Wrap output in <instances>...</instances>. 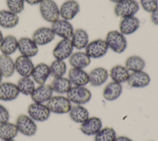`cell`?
Returning a JSON list of instances; mask_svg holds the SVG:
<instances>
[{"label": "cell", "instance_id": "obj_1", "mask_svg": "<svg viewBox=\"0 0 158 141\" xmlns=\"http://www.w3.org/2000/svg\"><path fill=\"white\" fill-rule=\"evenodd\" d=\"M106 41L110 48L117 54L122 53L127 47V41L125 36L120 31L111 30L109 32L106 37Z\"/></svg>", "mask_w": 158, "mask_h": 141}, {"label": "cell", "instance_id": "obj_2", "mask_svg": "<svg viewBox=\"0 0 158 141\" xmlns=\"http://www.w3.org/2000/svg\"><path fill=\"white\" fill-rule=\"evenodd\" d=\"M46 105L51 113L57 114L69 113L72 106L69 98L62 95L52 96Z\"/></svg>", "mask_w": 158, "mask_h": 141}, {"label": "cell", "instance_id": "obj_3", "mask_svg": "<svg viewBox=\"0 0 158 141\" xmlns=\"http://www.w3.org/2000/svg\"><path fill=\"white\" fill-rule=\"evenodd\" d=\"M39 8L41 17L46 22L53 23L59 19V8L54 1L43 0Z\"/></svg>", "mask_w": 158, "mask_h": 141}, {"label": "cell", "instance_id": "obj_4", "mask_svg": "<svg viewBox=\"0 0 158 141\" xmlns=\"http://www.w3.org/2000/svg\"><path fill=\"white\" fill-rule=\"evenodd\" d=\"M91 96L90 90L85 87L73 86L67 93V97L75 105H84L91 100Z\"/></svg>", "mask_w": 158, "mask_h": 141}, {"label": "cell", "instance_id": "obj_5", "mask_svg": "<svg viewBox=\"0 0 158 141\" xmlns=\"http://www.w3.org/2000/svg\"><path fill=\"white\" fill-rule=\"evenodd\" d=\"M139 9V5L136 0H123L115 6L114 13L116 16L123 19L135 16Z\"/></svg>", "mask_w": 158, "mask_h": 141}, {"label": "cell", "instance_id": "obj_6", "mask_svg": "<svg viewBox=\"0 0 158 141\" xmlns=\"http://www.w3.org/2000/svg\"><path fill=\"white\" fill-rule=\"evenodd\" d=\"M15 124L19 132H20L27 137H31L34 135L37 131V125L36 122L28 115L23 114H20L17 118Z\"/></svg>", "mask_w": 158, "mask_h": 141}, {"label": "cell", "instance_id": "obj_7", "mask_svg": "<svg viewBox=\"0 0 158 141\" xmlns=\"http://www.w3.org/2000/svg\"><path fill=\"white\" fill-rule=\"evenodd\" d=\"M85 49L91 59H99L106 54L109 47L105 40L96 39L89 42Z\"/></svg>", "mask_w": 158, "mask_h": 141}, {"label": "cell", "instance_id": "obj_8", "mask_svg": "<svg viewBox=\"0 0 158 141\" xmlns=\"http://www.w3.org/2000/svg\"><path fill=\"white\" fill-rule=\"evenodd\" d=\"M27 112L28 115L35 122L47 121L51 113L46 104L34 102L28 106Z\"/></svg>", "mask_w": 158, "mask_h": 141}, {"label": "cell", "instance_id": "obj_9", "mask_svg": "<svg viewBox=\"0 0 158 141\" xmlns=\"http://www.w3.org/2000/svg\"><path fill=\"white\" fill-rule=\"evenodd\" d=\"M73 48L71 39H62L54 48L52 55L56 59L64 61L72 55Z\"/></svg>", "mask_w": 158, "mask_h": 141}, {"label": "cell", "instance_id": "obj_10", "mask_svg": "<svg viewBox=\"0 0 158 141\" xmlns=\"http://www.w3.org/2000/svg\"><path fill=\"white\" fill-rule=\"evenodd\" d=\"M56 35L62 39H71L74 29L72 24L64 19H58L52 23L51 27Z\"/></svg>", "mask_w": 158, "mask_h": 141}, {"label": "cell", "instance_id": "obj_11", "mask_svg": "<svg viewBox=\"0 0 158 141\" xmlns=\"http://www.w3.org/2000/svg\"><path fill=\"white\" fill-rule=\"evenodd\" d=\"M18 49L21 55L30 58L35 56L39 51L38 46L28 37H22L18 40Z\"/></svg>", "mask_w": 158, "mask_h": 141}, {"label": "cell", "instance_id": "obj_12", "mask_svg": "<svg viewBox=\"0 0 158 141\" xmlns=\"http://www.w3.org/2000/svg\"><path fill=\"white\" fill-rule=\"evenodd\" d=\"M127 83L130 87L141 88L148 86L151 82L149 75L144 70L133 72L130 74Z\"/></svg>", "mask_w": 158, "mask_h": 141}, {"label": "cell", "instance_id": "obj_13", "mask_svg": "<svg viewBox=\"0 0 158 141\" xmlns=\"http://www.w3.org/2000/svg\"><path fill=\"white\" fill-rule=\"evenodd\" d=\"M102 128V122L97 116H91L80 124V131L85 135H95Z\"/></svg>", "mask_w": 158, "mask_h": 141}, {"label": "cell", "instance_id": "obj_14", "mask_svg": "<svg viewBox=\"0 0 158 141\" xmlns=\"http://www.w3.org/2000/svg\"><path fill=\"white\" fill-rule=\"evenodd\" d=\"M51 28L43 27L36 29L32 35V40L38 46H44L51 43L55 38Z\"/></svg>", "mask_w": 158, "mask_h": 141}, {"label": "cell", "instance_id": "obj_15", "mask_svg": "<svg viewBox=\"0 0 158 141\" xmlns=\"http://www.w3.org/2000/svg\"><path fill=\"white\" fill-rule=\"evenodd\" d=\"M15 71L22 77H30L34 69V64L31 58L20 55L15 61Z\"/></svg>", "mask_w": 158, "mask_h": 141}, {"label": "cell", "instance_id": "obj_16", "mask_svg": "<svg viewBox=\"0 0 158 141\" xmlns=\"http://www.w3.org/2000/svg\"><path fill=\"white\" fill-rule=\"evenodd\" d=\"M80 12V4L76 0H67L59 8L60 16L62 19L71 20Z\"/></svg>", "mask_w": 158, "mask_h": 141}, {"label": "cell", "instance_id": "obj_17", "mask_svg": "<svg viewBox=\"0 0 158 141\" xmlns=\"http://www.w3.org/2000/svg\"><path fill=\"white\" fill-rule=\"evenodd\" d=\"M52 94L53 91L51 85L44 83L36 87L30 96L34 103H44L52 96Z\"/></svg>", "mask_w": 158, "mask_h": 141}, {"label": "cell", "instance_id": "obj_18", "mask_svg": "<svg viewBox=\"0 0 158 141\" xmlns=\"http://www.w3.org/2000/svg\"><path fill=\"white\" fill-rule=\"evenodd\" d=\"M19 91L17 85L10 82H1L0 83V100L3 101H11L15 100Z\"/></svg>", "mask_w": 158, "mask_h": 141}, {"label": "cell", "instance_id": "obj_19", "mask_svg": "<svg viewBox=\"0 0 158 141\" xmlns=\"http://www.w3.org/2000/svg\"><path fill=\"white\" fill-rule=\"evenodd\" d=\"M89 74V83L93 87H100L106 82L109 76L106 69L98 67L92 69Z\"/></svg>", "mask_w": 158, "mask_h": 141}, {"label": "cell", "instance_id": "obj_20", "mask_svg": "<svg viewBox=\"0 0 158 141\" xmlns=\"http://www.w3.org/2000/svg\"><path fill=\"white\" fill-rule=\"evenodd\" d=\"M68 77L74 86L85 87L89 83V74L82 69L71 68L69 71Z\"/></svg>", "mask_w": 158, "mask_h": 141}, {"label": "cell", "instance_id": "obj_21", "mask_svg": "<svg viewBox=\"0 0 158 141\" xmlns=\"http://www.w3.org/2000/svg\"><path fill=\"white\" fill-rule=\"evenodd\" d=\"M49 75H51L49 66L44 62L35 66L31 75L32 79L38 85L44 84Z\"/></svg>", "mask_w": 158, "mask_h": 141}, {"label": "cell", "instance_id": "obj_22", "mask_svg": "<svg viewBox=\"0 0 158 141\" xmlns=\"http://www.w3.org/2000/svg\"><path fill=\"white\" fill-rule=\"evenodd\" d=\"M140 26V21L135 16L123 18L119 24V31L125 35H130L136 32Z\"/></svg>", "mask_w": 158, "mask_h": 141}, {"label": "cell", "instance_id": "obj_23", "mask_svg": "<svg viewBox=\"0 0 158 141\" xmlns=\"http://www.w3.org/2000/svg\"><path fill=\"white\" fill-rule=\"evenodd\" d=\"M122 90L121 83L112 81L105 86L102 92V96L107 101H115L120 96Z\"/></svg>", "mask_w": 158, "mask_h": 141}, {"label": "cell", "instance_id": "obj_24", "mask_svg": "<svg viewBox=\"0 0 158 141\" xmlns=\"http://www.w3.org/2000/svg\"><path fill=\"white\" fill-rule=\"evenodd\" d=\"M69 62L73 68L84 69L90 64L91 58L85 52L77 51L72 54Z\"/></svg>", "mask_w": 158, "mask_h": 141}, {"label": "cell", "instance_id": "obj_25", "mask_svg": "<svg viewBox=\"0 0 158 141\" xmlns=\"http://www.w3.org/2000/svg\"><path fill=\"white\" fill-rule=\"evenodd\" d=\"M19 22L18 14L9 10L0 11V27L4 28H13Z\"/></svg>", "mask_w": 158, "mask_h": 141}, {"label": "cell", "instance_id": "obj_26", "mask_svg": "<svg viewBox=\"0 0 158 141\" xmlns=\"http://www.w3.org/2000/svg\"><path fill=\"white\" fill-rule=\"evenodd\" d=\"M69 117L75 123L82 124L89 117V113L86 108L83 105H75L72 106L69 112Z\"/></svg>", "mask_w": 158, "mask_h": 141}, {"label": "cell", "instance_id": "obj_27", "mask_svg": "<svg viewBox=\"0 0 158 141\" xmlns=\"http://www.w3.org/2000/svg\"><path fill=\"white\" fill-rule=\"evenodd\" d=\"M71 41L74 48L81 50L85 49L89 43V36L87 32L82 28L74 30Z\"/></svg>", "mask_w": 158, "mask_h": 141}, {"label": "cell", "instance_id": "obj_28", "mask_svg": "<svg viewBox=\"0 0 158 141\" xmlns=\"http://www.w3.org/2000/svg\"><path fill=\"white\" fill-rule=\"evenodd\" d=\"M130 74V72L125 66L119 64L113 66L109 73V76L113 82L121 84L127 82Z\"/></svg>", "mask_w": 158, "mask_h": 141}, {"label": "cell", "instance_id": "obj_29", "mask_svg": "<svg viewBox=\"0 0 158 141\" xmlns=\"http://www.w3.org/2000/svg\"><path fill=\"white\" fill-rule=\"evenodd\" d=\"M15 63L12 58L8 55H0V73L3 77H10L14 74Z\"/></svg>", "mask_w": 158, "mask_h": 141}, {"label": "cell", "instance_id": "obj_30", "mask_svg": "<svg viewBox=\"0 0 158 141\" xmlns=\"http://www.w3.org/2000/svg\"><path fill=\"white\" fill-rule=\"evenodd\" d=\"M18 49V40L15 36L7 35L3 38L0 43V51L2 54L10 56Z\"/></svg>", "mask_w": 158, "mask_h": 141}, {"label": "cell", "instance_id": "obj_31", "mask_svg": "<svg viewBox=\"0 0 158 141\" xmlns=\"http://www.w3.org/2000/svg\"><path fill=\"white\" fill-rule=\"evenodd\" d=\"M50 85L53 92L60 95L67 94L72 87V84L69 78L64 77L54 78Z\"/></svg>", "mask_w": 158, "mask_h": 141}, {"label": "cell", "instance_id": "obj_32", "mask_svg": "<svg viewBox=\"0 0 158 141\" xmlns=\"http://www.w3.org/2000/svg\"><path fill=\"white\" fill-rule=\"evenodd\" d=\"M19 133L15 124L9 121L0 124V139L2 140L14 139Z\"/></svg>", "mask_w": 158, "mask_h": 141}, {"label": "cell", "instance_id": "obj_33", "mask_svg": "<svg viewBox=\"0 0 158 141\" xmlns=\"http://www.w3.org/2000/svg\"><path fill=\"white\" fill-rule=\"evenodd\" d=\"M125 67L129 72L143 70L146 67L145 61L140 56L133 55L129 56L125 61Z\"/></svg>", "mask_w": 158, "mask_h": 141}, {"label": "cell", "instance_id": "obj_34", "mask_svg": "<svg viewBox=\"0 0 158 141\" xmlns=\"http://www.w3.org/2000/svg\"><path fill=\"white\" fill-rule=\"evenodd\" d=\"M35 83L30 77H22L16 85L19 93L26 96H30L36 88Z\"/></svg>", "mask_w": 158, "mask_h": 141}, {"label": "cell", "instance_id": "obj_35", "mask_svg": "<svg viewBox=\"0 0 158 141\" xmlns=\"http://www.w3.org/2000/svg\"><path fill=\"white\" fill-rule=\"evenodd\" d=\"M51 75L54 78L64 77L67 72V66L65 62L63 60L55 59L49 66Z\"/></svg>", "mask_w": 158, "mask_h": 141}, {"label": "cell", "instance_id": "obj_36", "mask_svg": "<svg viewBox=\"0 0 158 141\" xmlns=\"http://www.w3.org/2000/svg\"><path fill=\"white\" fill-rule=\"evenodd\" d=\"M117 133L112 127H102L95 135L94 141H115Z\"/></svg>", "mask_w": 158, "mask_h": 141}, {"label": "cell", "instance_id": "obj_37", "mask_svg": "<svg viewBox=\"0 0 158 141\" xmlns=\"http://www.w3.org/2000/svg\"><path fill=\"white\" fill-rule=\"evenodd\" d=\"M6 4L9 11L19 14L25 8V0H6Z\"/></svg>", "mask_w": 158, "mask_h": 141}, {"label": "cell", "instance_id": "obj_38", "mask_svg": "<svg viewBox=\"0 0 158 141\" xmlns=\"http://www.w3.org/2000/svg\"><path fill=\"white\" fill-rule=\"evenodd\" d=\"M140 4L144 11L151 13L158 8V0H140Z\"/></svg>", "mask_w": 158, "mask_h": 141}, {"label": "cell", "instance_id": "obj_39", "mask_svg": "<svg viewBox=\"0 0 158 141\" xmlns=\"http://www.w3.org/2000/svg\"><path fill=\"white\" fill-rule=\"evenodd\" d=\"M10 118V114L8 109L2 105L0 104V124L8 122Z\"/></svg>", "mask_w": 158, "mask_h": 141}, {"label": "cell", "instance_id": "obj_40", "mask_svg": "<svg viewBox=\"0 0 158 141\" xmlns=\"http://www.w3.org/2000/svg\"><path fill=\"white\" fill-rule=\"evenodd\" d=\"M151 20L155 25H158V8L151 12Z\"/></svg>", "mask_w": 158, "mask_h": 141}, {"label": "cell", "instance_id": "obj_41", "mask_svg": "<svg viewBox=\"0 0 158 141\" xmlns=\"http://www.w3.org/2000/svg\"><path fill=\"white\" fill-rule=\"evenodd\" d=\"M115 141H133L131 138L125 136V135H120L117 136Z\"/></svg>", "mask_w": 158, "mask_h": 141}, {"label": "cell", "instance_id": "obj_42", "mask_svg": "<svg viewBox=\"0 0 158 141\" xmlns=\"http://www.w3.org/2000/svg\"><path fill=\"white\" fill-rule=\"evenodd\" d=\"M43 0H25V2L30 5H36L40 4Z\"/></svg>", "mask_w": 158, "mask_h": 141}, {"label": "cell", "instance_id": "obj_43", "mask_svg": "<svg viewBox=\"0 0 158 141\" xmlns=\"http://www.w3.org/2000/svg\"><path fill=\"white\" fill-rule=\"evenodd\" d=\"M109 1H111L112 2H114V3L117 4V3H118V2H120V1H123V0H109Z\"/></svg>", "mask_w": 158, "mask_h": 141}, {"label": "cell", "instance_id": "obj_44", "mask_svg": "<svg viewBox=\"0 0 158 141\" xmlns=\"http://www.w3.org/2000/svg\"><path fill=\"white\" fill-rule=\"evenodd\" d=\"M3 38H4V36H3L2 32H1V30H0V43H1V42L2 41V40Z\"/></svg>", "mask_w": 158, "mask_h": 141}, {"label": "cell", "instance_id": "obj_45", "mask_svg": "<svg viewBox=\"0 0 158 141\" xmlns=\"http://www.w3.org/2000/svg\"><path fill=\"white\" fill-rule=\"evenodd\" d=\"M2 78H3V76L2 75V74L0 73V83L2 82Z\"/></svg>", "mask_w": 158, "mask_h": 141}, {"label": "cell", "instance_id": "obj_46", "mask_svg": "<svg viewBox=\"0 0 158 141\" xmlns=\"http://www.w3.org/2000/svg\"><path fill=\"white\" fill-rule=\"evenodd\" d=\"M2 141H15L14 139H12V140H2Z\"/></svg>", "mask_w": 158, "mask_h": 141}, {"label": "cell", "instance_id": "obj_47", "mask_svg": "<svg viewBox=\"0 0 158 141\" xmlns=\"http://www.w3.org/2000/svg\"><path fill=\"white\" fill-rule=\"evenodd\" d=\"M151 141H152V140H151Z\"/></svg>", "mask_w": 158, "mask_h": 141}]
</instances>
